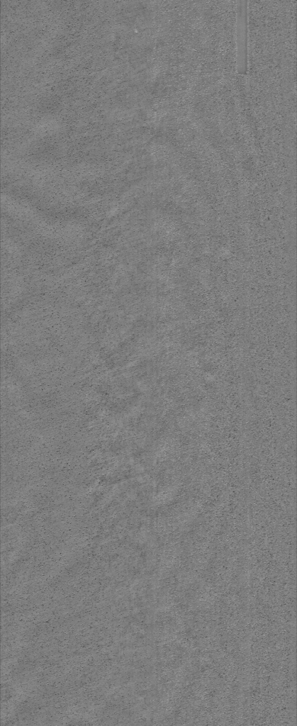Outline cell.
Instances as JSON below:
<instances>
[{"label":"cell","mask_w":297,"mask_h":726,"mask_svg":"<svg viewBox=\"0 0 297 726\" xmlns=\"http://www.w3.org/2000/svg\"><path fill=\"white\" fill-rule=\"evenodd\" d=\"M237 64L240 74H244L247 70V5L241 1L237 5Z\"/></svg>","instance_id":"cell-1"}]
</instances>
